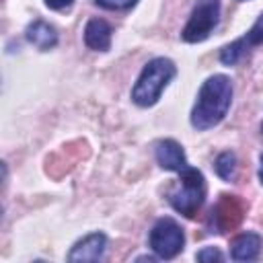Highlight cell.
Masks as SVG:
<instances>
[{
	"mask_svg": "<svg viewBox=\"0 0 263 263\" xmlns=\"http://www.w3.org/2000/svg\"><path fill=\"white\" fill-rule=\"evenodd\" d=\"M232 103V82L224 74H214L210 76L197 95V101L191 111V125L195 129H210L218 125Z\"/></svg>",
	"mask_w": 263,
	"mask_h": 263,
	"instance_id": "cell-1",
	"label": "cell"
},
{
	"mask_svg": "<svg viewBox=\"0 0 263 263\" xmlns=\"http://www.w3.org/2000/svg\"><path fill=\"white\" fill-rule=\"evenodd\" d=\"M175 74H177V66L173 64V60L168 58L150 60L132 88V101L140 107H152L160 99L166 84L175 78Z\"/></svg>",
	"mask_w": 263,
	"mask_h": 263,
	"instance_id": "cell-2",
	"label": "cell"
},
{
	"mask_svg": "<svg viewBox=\"0 0 263 263\" xmlns=\"http://www.w3.org/2000/svg\"><path fill=\"white\" fill-rule=\"evenodd\" d=\"M168 203L179 214L193 218L205 199V179L201 171L187 166L179 173V183L168 191Z\"/></svg>",
	"mask_w": 263,
	"mask_h": 263,
	"instance_id": "cell-3",
	"label": "cell"
},
{
	"mask_svg": "<svg viewBox=\"0 0 263 263\" xmlns=\"http://www.w3.org/2000/svg\"><path fill=\"white\" fill-rule=\"evenodd\" d=\"M220 21V0H199L183 27V41L187 43H199L210 37V33L216 29Z\"/></svg>",
	"mask_w": 263,
	"mask_h": 263,
	"instance_id": "cell-4",
	"label": "cell"
},
{
	"mask_svg": "<svg viewBox=\"0 0 263 263\" xmlns=\"http://www.w3.org/2000/svg\"><path fill=\"white\" fill-rule=\"evenodd\" d=\"M185 234L173 218H160L150 230V249L160 259H173L183 251Z\"/></svg>",
	"mask_w": 263,
	"mask_h": 263,
	"instance_id": "cell-5",
	"label": "cell"
},
{
	"mask_svg": "<svg viewBox=\"0 0 263 263\" xmlns=\"http://www.w3.org/2000/svg\"><path fill=\"white\" fill-rule=\"evenodd\" d=\"M245 216V205L236 195H220L218 203L212 208V228L216 232L234 230Z\"/></svg>",
	"mask_w": 263,
	"mask_h": 263,
	"instance_id": "cell-6",
	"label": "cell"
},
{
	"mask_svg": "<svg viewBox=\"0 0 263 263\" xmlns=\"http://www.w3.org/2000/svg\"><path fill=\"white\" fill-rule=\"evenodd\" d=\"M105 247H107L105 234L103 232H92V234L84 236L82 240H78L72 247L68 259L70 261H99L105 255Z\"/></svg>",
	"mask_w": 263,
	"mask_h": 263,
	"instance_id": "cell-7",
	"label": "cell"
},
{
	"mask_svg": "<svg viewBox=\"0 0 263 263\" xmlns=\"http://www.w3.org/2000/svg\"><path fill=\"white\" fill-rule=\"evenodd\" d=\"M156 160H158V164L162 168L175 171V173H181L183 168L189 166L181 144L175 142V140H160L156 144Z\"/></svg>",
	"mask_w": 263,
	"mask_h": 263,
	"instance_id": "cell-8",
	"label": "cell"
},
{
	"mask_svg": "<svg viewBox=\"0 0 263 263\" xmlns=\"http://www.w3.org/2000/svg\"><path fill=\"white\" fill-rule=\"evenodd\" d=\"M263 251V238L257 232H242L230 245V257L234 261H255Z\"/></svg>",
	"mask_w": 263,
	"mask_h": 263,
	"instance_id": "cell-9",
	"label": "cell"
},
{
	"mask_svg": "<svg viewBox=\"0 0 263 263\" xmlns=\"http://www.w3.org/2000/svg\"><path fill=\"white\" fill-rule=\"evenodd\" d=\"M113 29L103 18H90L84 27V43L95 51H107L111 47Z\"/></svg>",
	"mask_w": 263,
	"mask_h": 263,
	"instance_id": "cell-10",
	"label": "cell"
},
{
	"mask_svg": "<svg viewBox=\"0 0 263 263\" xmlns=\"http://www.w3.org/2000/svg\"><path fill=\"white\" fill-rule=\"evenodd\" d=\"M25 35H27V41L33 43V45H35L37 49H41V51H47V49L55 47V43H58V33H55V29H53L49 23L39 21V18L33 21V23L27 27Z\"/></svg>",
	"mask_w": 263,
	"mask_h": 263,
	"instance_id": "cell-11",
	"label": "cell"
},
{
	"mask_svg": "<svg viewBox=\"0 0 263 263\" xmlns=\"http://www.w3.org/2000/svg\"><path fill=\"white\" fill-rule=\"evenodd\" d=\"M216 173L224 181H230L234 177V173H236V154L230 152V150L218 154V158H216Z\"/></svg>",
	"mask_w": 263,
	"mask_h": 263,
	"instance_id": "cell-12",
	"label": "cell"
},
{
	"mask_svg": "<svg viewBox=\"0 0 263 263\" xmlns=\"http://www.w3.org/2000/svg\"><path fill=\"white\" fill-rule=\"evenodd\" d=\"M247 41L245 39H238V41H234V43H230V45H226L222 51H220V62L222 64H226V66H232V64H236L245 53H247Z\"/></svg>",
	"mask_w": 263,
	"mask_h": 263,
	"instance_id": "cell-13",
	"label": "cell"
},
{
	"mask_svg": "<svg viewBox=\"0 0 263 263\" xmlns=\"http://www.w3.org/2000/svg\"><path fill=\"white\" fill-rule=\"evenodd\" d=\"M242 39L247 41L249 47H251V45H259V43H263V12H261V16L255 21V25L247 31V35H245Z\"/></svg>",
	"mask_w": 263,
	"mask_h": 263,
	"instance_id": "cell-14",
	"label": "cell"
},
{
	"mask_svg": "<svg viewBox=\"0 0 263 263\" xmlns=\"http://www.w3.org/2000/svg\"><path fill=\"white\" fill-rule=\"evenodd\" d=\"M95 2L107 10H125V8H132L138 0H95Z\"/></svg>",
	"mask_w": 263,
	"mask_h": 263,
	"instance_id": "cell-15",
	"label": "cell"
},
{
	"mask_svg": "<svg viewBox=\"0 0 263 263\" xmlns=\"http://www.w3.org/2000/svg\"><path fill=\"white\" fill-rule=\"evenodd\" d=\"M222 259H224V255L214 247H205L197 253V261H222Z\"/></svg>",
	"mask_w": 263,
	"mask_h": 263,
	"instance_id": "cell-16",
	"label": "cell"
},
{
	"mask_svg": "<svg viewBox=\"0 0 263 263\" xmlns=\"http://www.w3.org/2000/svg\"><path fill=\"white\" fill-rule=\"evenodd\" d=\"M74 0H45V6L51 8V10H64V8H70Z\"/></svg>",
	"mask_w": 263,
	"mask_h": 263,
	"instance_id": "cell-17",
	"label": "cell"
},
{
	"mask_svg": "<svg viewBox=\"0 0 263 263\" xmlns=\"http://www.w3.org/2000/svg\"><path fill=\"white\" fill-rule=\"evenodd\" d=\"M259 181H261V185H263V154H261V158H259Z\"/></svg>",
	"mask_w": 263,
	"mask_h": 263,
	"instance_id": "cell-18",
	"label": "cell"
},
{
	"mask_svg": "<svg viewBox=\"0 0 263 263\" xmlns=\"http://www.w3.org/2000/svg\"><path fill=\"white\" fill-rule=\"evenodd\" d=\"M261 134H263V125H261Z\"/></svg>",
	"mask_w": 263,
	"mask_h": 263,
	"instance_id": "cell-19",
	"label": "cell"
}]
</instances>
